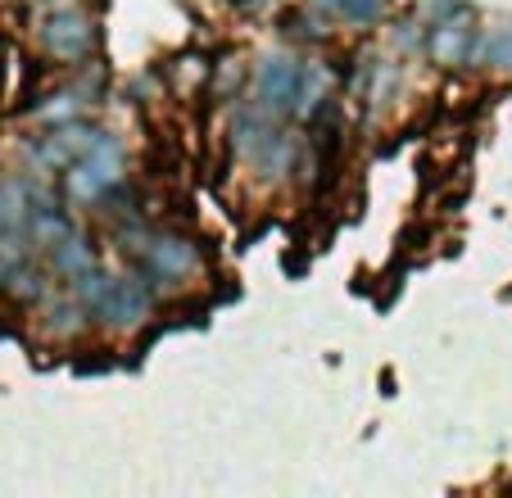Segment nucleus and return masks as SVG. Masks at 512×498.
<instances>
[{
	"mask_svg": "<svg viewBox=\"0 0 512 498\" xmlns=\"http://www.w3.org/2000/svg\"><path fill=\"white\" fill-rule=\"evenodd\" d=\"M123 177H127V145L114 132H105L87 159H78L73 168L59 173V186H64V200L73 209H96L109 186H118Z\"/></svg>",
	"mask_w": 512,
	"mask_h": 498,
	"instance_id": "nucleus-1",
	"label": "nucleus"
},
{
	"mask_svg": "<svg viewBox=\"0 0 512 498\" xmlns=\"http://www.w3.org/2000/svg\"><path fill=\"white\" fill-rule=\"evenodd\" d=\"M100 136H105V127H100L96 118H73V123L46 127L37 141L23 145V154H28V168H32V173L50 177V173H64V168H73L78 159H87V154L100 145Z\"/></svg>",
	"mask_w": 512,
	"mask_h": 498,
	"instance_id": "nucleus-2",
	"label": "nucleus"
},
{
	"mask_svg": "<svg viewBox=\"0 0 512 498\" xmlns=\"http://www.w3.org/2000/svg\"><path fill=\"white\" fill-rule=\"evenodd\" d=\"M136 268L155 281V290L164 295V290H182L191 277H200L204 254L186 231H155L150 245H145V254L136 259Z\"/></svg>",
	"mask_w": 512,
	"mask_h": 498,
	"instance_id": "nucleus-3",
	"label": "nucleus"
},
{
	"mask_svg": "<svg viewBox=\"0 0 512 498\" xmlns=\"http://www.w3.org/2000/svg\"><path fill=\"white\" fill-rule=\"evenodd\" d=\"M41 50H46L55 64H87L100 50V23L96 14H87L82 5H68V10H50L41 19Z\"/></svg>",
	"mask_w": 512,
	"mask_h": 498,
	"instance_id": "nucleus-4",
	"label": "nucleus"
},
{
	"mask_svg": "<svg viewBox=\"0 0 512 498\" xmlns=\"http://www.w3.org/2000/svg\"><path fill=\"white\" fill-rule=\"evenodd\" d=\"M304 68H309V59H295V55L259 59V68H254V105L272 118H290L304 87Z\"/></svg>",
	"mask_w": 512,
	"mask_h": 498,
	"instance_id": "nucleus-5",
	"label": "nucleus"
},
{
	"mask_svg": "<svg viewBox=\"0 0 512 498\" xmlns=\"http://www.w3.org/2000/svg\"><path fill=\"white\" fill-rule=\"evenodd\" d=\"M155 308H159L155 281L145 277L141 268H136V272H118L114 295H109L105 322H100V326H109V331H118V336H136V331L155 317Z\"/></svg>",
	"mask_w": 512,
	"mask_h": 498,
	"instance_id": "nucleus-6",
	"label": "nucleus"
},
{
	"mask_svg": "<svg viewBox=\"0 0 512 498\" xmlns=\"http://www.w3.org/2000/svg\"><path fill=\"white\" fill-rule=\"evenodd\" d=\"M426 55L440 68H467L481 59V32H476V14L463 19H440L426 28Z\"/></svg>",
	"mask_w": 512,
	"mask_h": 498,
	"instance_id": "nucleus-7",
	"label": "nucleus"
},
{
	"mask_svg": "<svg viewBox=\"0 0 512 498\" xmlns=\"http://www.w3.org/2000/svg\"><path fill=\"white\" fill-rule=\"evenodd\" d=\"M286 123V118H272V114H263L259 105H236L232 109V118H227V145H232V154L241 163H259L263 159V150L272 145V136H277V127Z\"/></svg>",
	"mask_w": 512,
	"mask_h": 498,
	"instance_id": "nucleus-8",
	"label": "nucleus"
},
{
	"mask_svg": "<svg viewBox=\"0 0 512 498\" xmlns=\"http://www.w3.org/2000/svg\"><path fill=\"white\" fill-rule=\"evenodd\" d=\"M87 322H91V313L82 308V299L68 290V295H50V299H41L37 304V326H41V336L46 340H55V345H68V340H78L82 331H87Z\"/></svg>",
	"mask_w": 512,
	"mask_h": 498,
	"instance_id": "nucleus-9",
	"label": "nucleus"
},
{
	"mask_svg": "<svg viewBox=\"0 0 512 498\" xmlns=\"http://www.w3.org/2000/svg\"><path fill=\"white\" fill-rule=\"evenodd\" d=\"M91 96H96L91 87H59V91H50V96H41L37 105L28 109V118L32 123H41V127L73 123V118H87V109L96 105Z\"/></svg>",
	"mask_w": 512,
	"mask_h": 498,
	"instance_id": "nucleus-10",
	"label": "nucleus"
},
{
	"mask_svg": "<svg viewBox=\"0 0 512 498\" xmlns=\"http://www.w3.org/2000/svg\"><path fill=\"white\" fill-rule=\"evenodd\" d=\"M46 268L55 272L59 281H68V286H73V281L87 277L91 268H100V254H96V245H91L82 231H73L64 245H55V249L46 254Z\"/></svg>",
	"mask_w": 512,
	"mask_h": 498,
	"instance_id": "nucleus-11",
	"label": "nucleus"
},
{
	"mask_svg": "<svg viewBox=\"0 0 512 498\" xmlns=\"http://www.w3.org/2000/svg\"><path fill=\"white\" fill-rule=\"evenodd\" d=\"M50 277H55V272L50 268H41V263H23V268H14L10 272V281H5V286H0V295L10 299V304H19V308H37L41 299H50L55 295V286H50Z\"/></svg>",
	"mask_w": 512,
	"mask_h": 498,
	"instance_id": "nucleus-12",
	"label": "nucleus"
},
{
	"mask_svg": "<svg viewBox=\"0 0 512 498\" xmlns=\"http://www.w3.org/2000/svg\"><path fill=\"white\" fill-rule=\"evenodd\" d=\"M73 231H82V227H78V218H73L64 204H55V209H32V218H28V236H32V245H37L41 254H50L55 245H64Z\"/></svg>",
	"mask_w": 512,
	"mask_h": 498,
	"instance_id": "nucleus-13",
	"label": "nucleus"
},
{
	"mask_svg": "<svg viewBox=\"0 0 512 498\" xmlns=\"http://www.w3.org/2000/svg\"><path fill=\"white\" fill-rule=\"evenodd\" d=\"M322 109H331V73H327V64H309V68H304L300 100H295V114H290V118H295L300 127H309Z\"/></svg>",
	"mask_w": 512,
	"mask_h": 498,
	"instance_id": "nucleus-14",
	"label": "nucleus"
},
{
	"mask_svg": "<svg viewBox=\"0 0 512 498\" xmlns=\"http://www.w3.org/2000/svg\"><path fill=\"white\" fill-rule=\"evenodd\" d=\"M114 281H118V272H105V268H91L87 277L73 281V295L82 299V308L91 313V322H105V308H109V295H114Z\"/></svg>",
	"mask_w": 512,
	"mask_h": 498,
	"instance_id": "nucleus-15",
	"label": "nucleus"
},
{
	"mask_svg": "<svg viewBox=\"0 0 512 498\" xmlns=\"http://www.w3.org/2000/svg\"><path fill=\"white\" fill-rule=\"evenodd\" d=\"M168 77H173L177 96H195V91H204L213 82V64L204 55H182V59H173Z\"/></svg>",
	"mask_w": 512,
	"mask_h": 498,
	"instance_id": "nucleus-16",
	"label": "nucleus"
},
{
	"mask_svg": "<svg viewBox=\"0 0 512 498\" xmlns=\"http://www.w3.org/2000/svg\"><path fill=\"white\" fill-rule=\"evenodd\" d=\"M28 218H32V204H28V191H23V177H5L0 182V231L28 227Z\"/></svg>",
	"mask_w": 512,
	"mask_h": 498,
	"instance_id": "nucleus-17",
	"label": "nucleus"
},
{
	"mask_svg": "<svg viewBox=\"0 0 512 498\" xmlns=\"http://www.w3.org/2000/svg\"><path fill=\"white\" fill-rule=\"evenodd\" d=\"M395 91H399V68L395 64H372L368 87H363V100L372 105V114H386V109L395 105Z\"/></svg>",
	"mask_w": 512,
	"mask_h": 498,
	"instance_id": "nucleus-18",
	"label": "nucleus"
},
{
	"mask_svg": "<svg viewBox=\"0 0 512 498\" xmlns=\"http://www.w3.org/2000/svg\"><path fill=\"white\" fill-rule=\"evenodd\" d=\"M32 236H28V227H14V231H0V286L10 281V272L14 268H23V263L32 259Z\"/></svg>",
	"mask_w": 512,
	"mask_h": 498,
	"instance_id": "nucleus-19",
	"label": "nucleus"
},
{
	"mask_svg": "<svg viewBox=\"0 0 512 498\" xmlns=\"http://www.w3.org/2000/svg\"><path fill=\"white\" fill-rule=\"evenodd\" d=\"M313 5L340 14V19L354 23V28H372V23L381 19V10H386V0H313Z\"/></svg>",
	"mask_w": 512,
	"mask_h": 498,
	"instance_id": "nucleus-20",
	"label": "nucleus"
},
{
	"mask_svg": "<svg viewBox=\"0 0 512 498\" xmlns=\"http://www.w3.org/2000/svg\"><path fill=\"white\" fill-rule=\"evenodd\" d=\"M150 236H155V231L145 227V218H141V213H136V218L114 222V245L123 249L127 259H141V254H145V245H150Z\"/></svg>",
	"mask_w": 512,
	"mask_h": 498,
	"instance_id": "nucleus-21",
	"label": "nucleus"
},
{
	"mask_svg": "<svg viewBox=\"0 0 512 498\" xmlns=\"http://www.w3.org/2000/svg\"><path fill=\"white\" fill-rule=\"evenodd\" d=\"M241 82H245V59L241 55H227L223 64H213V82H209V87L218 91V100H232L236 91H241Z\"/></svg>",
	"mask_w": 512,
	"mask_h": 498,
	"instance_id": "nucleus-22",
	"label": "nucleus"
},
{
	"mask_svg": "<svg viewBox=\"0 0 512 498\" xmlns=\"http://www.w3.org/2000/svg\"><path fill=\"white\" fill-rule=\"evenodd\" d=\"M481 59L490 68H508L512 73V28L503 23V28H494L490 37H481Z\"/></svg>",
	"mask_w": 512,
	"mask_h": 498,
	"instance_id": "nucleus-23",
	"label": "nucleus"
},
{
	"mask_svg": "<svg viewBox=\"0 0 512 498\" xmlns=\"http://www.w3.org/2000/svg\"><path fill=\"white\" fill-rule=\"evenodd\" d=\"M286 37H295V41H322V37H327V28H322V23L313 19L309 10H300V14H286Z\"/></svg>",
	"mask_w": 512,
	"mask_h": 498,
	"instance_id": "nucleus-24",
	"label": "nucleus"
},
{
	"mask_svg": "<svg viewBox=\"0 0 512 498\" xmlns=\"http://www.w3.org/2000/svg\"><path fill=\"white\" fill-rule=\"evenodd\" d=\"M426 14H431V23H440V19H463V14H476V10L467 0H431Z\"/></svg>",
	"mask_w": 512,
	"mask_h": 498,
	"instance_id": "nucleus-25",
	"label": "nucleus"
},
{
	"mask_svg": "<svg viewBox=\"0 0 512 498\" xmlns=\"http://www.w3.org/2000/svg\"><path fill=\"white\" fill-rule=\"evenodd\" d=\"M395 46H399V50H417V46H426V28H422V23H404V28L395 32Z\"/></svg>",
	"mask_w": 512,
	"mask_h": 498,
	"instance_id": "nucleus-26",
	"label": "nucleus"
},
{
	"mask_svg": "<svg viewBox=\"0 0 512 498\" xmlns=\"http://www.w3.org/2000/svg\"><path fill=\"white\" fill-rule=\"evenodd\" d=\"M46 10H68V5H82V0H41Z\"/></svg>",
	"mask_w": 512,
	"mask_h": 498,
	"instance_id": "nucleus-27",
	"label": "nucleus"
}]
</instances>
